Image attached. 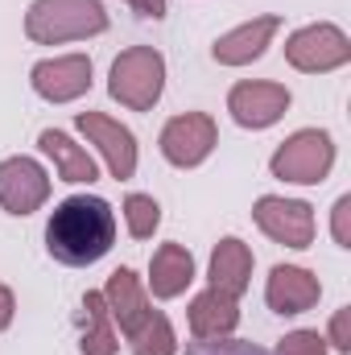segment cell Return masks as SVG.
<instances>
[{"label":"cell","mask_w":351,"mask_h":355,"mask_svg":"<svg viewBox=\"0 0 351 355\" xmlns=\"http://www.w3.org/2000/svg\"><path fill=\"white\" fill-rule=\"evenodd\" d=\"M252 281V248L236 236L219 240L215 252H211V289L228 293V297H240Z\"/></svg>","instance_id":"2e32d148"},{"label":"cell","mask_w":351,"mask_h":355,"mask_svg":"<svg viewBox=\"0 0 351 355\" xmlns=\"http://www.w3.org/2000/svg\"><path fill=\"white\" fill-rule=\"evenodd\" d=\"M124 219H128V236L132 240H149L157 232V223H162V207L149 194H128L124 198Z\"/></svg>","instance_id":"ffe728a7"},{"label":"cell","mask_w":351,"mask_h":355,"mask_svg":"<svg viewBox=\"0 0 351 355\" xmlns=\"http://www.w3.org/2000/svg\"><path fill=\"white\" fill-rule=\"evenodd\" d=\"M12 310H17V302H12V289H8V285H0V331L12 322Z\"/></svg>","instance_id":"484cf974"},{"label":"cell","mask_w":351,"mask_h":355,"mask_svg":"<svg viewBox=\"0 0 351 355\" xmlns=\"http://www.w3.org/2000/svg\"><path fill=\"white\" fill-rule=\"evenodd\" d=\"M186 318H190L194 339H223V335H232L240 327V306H236V297H228L219 289H207V293H198L190 302Z\"/></svg>","instance_id":"9a60e30c"},{"label":"cell","mask_w":351,"mask_h":355,"mask_svg":"<svg viewBox=\"0 0 351 355\" xmlns=\"http://www.w3.org/2000/svg\"><path fill=\"white\" fill-rule=\"evenodd\" d=\"M285 62L306 75H327L351 62V42L339 25H306L289 33L285 42Z\"/></svg>","instance_id":"8992f818"},{"label":"cell","mask_w":351,"mask_h":355,"mask_svg":"<svg viewBox=\"0 0 351 355\" xmlns=\"http://www.w3.org/2000/svg\"><path fill=\"white\" fill-rule=\"evenodd\" d=\"M103 302H108V314L112 322L120 327V335L128 339L132 355H174L178 352V339H174V327L162 310L149 306L141 281L132 268H116L103 285Z\"/></svg>","instance_id":"7a4b0ae2"},{"label":"cell","mask_w":351,"mask_h":355,"mask_svg":"<svg viewBox=\"0 0 351 355\" xmlns=\"http://www.w3.org/2000/svg\"><path fill=\"white\" fill-rule=\"evenodd\" d=\"M281 29V17H257V21H244L240 29H232V33H223L215 46H211V58L219 62V67H248V62H257L264 50H268V42H273V33Z\"/></svg>","instance_id":"5bb4252c"},{"label":"cell","mask_w":351,"mask_h":355,"mask_svg":"<svg viewBox=\"0 0 351 355\" xmlns=\"http://www.w3.org/2000/svg\"><path fill=\"white\" fill-rule=\"evenodd\" d=\"M215 141H219L215 120L207 112H186V116H174L162 128V157L178 170H194L211 157Z\"/></svg>","instance_id":"52a82bcc"},{"label":"cell","mask_w":351,"mask_h":355,"mask_svg":"<svg viewBox=\"0 0 351 355\" xmlns=\"http://www.w3.org/2000/svg\"><path fill=\"white\" fill-rule=\"evenodd\" d=\"M116 244V211L99 194H71L54 207L46 223V248L58 265L87 268Z\"/></svg>","instance_id":"6da1fadb"},{"label":"cell","mask_w":351,"mask_h":355,"mask_svg":"<svg viewBox=\"0 0 351 355\" xmlns=\"http://www.w3.org/2000/svg\"><path fill=\"white\" fill-rule=\"evenodd\" d=\"M186 355H268L264 347H257V343H244V339H194L190 347H186Z\"/></svg>","instance_id":"44dd1931"},{"label":"cell","mask_w":351,"mask_h":355,"mask_svg":"<svg viewBox=\"0 0 351 355\" xmlns=\"http://www.w3.org/2000/svg\"><path fill=\"white\" fill-rule=\"evenodd\" d=\"M108 91L116 103L132 107V112H149L162 91H166V58L153 46H132L112 62L108 75Z\"/></svg>","instance_id":"277c9868"},{"label":"cell","mask_w":351,"mask_h":355,"mask_svg":"<svg viewBox=\"0 0 351 355\" xmlns=\"http://www.w3.org/2000/svg\"><path fill=\"white\" fill-rule=\"evenodd\" d=\"M228 112L240 128H268L289 112V91L281 83H236L228 95Z\"/></svg>","instance_id":"7c38bea8"},{"label":"cell","mask_w":351,"mask_h":355,"mask_svg":"<svg viewBox=\"0 0 351 355\" xmlns=\"http://www.w3.org/2000/svg\"><path fill=\"white\" fill-rule=\"evenodd\" d=\"M331 347L335 352H351V306L335 310V318H331Z\"/></svg>","instance_id":"cb8c5ba5"},{"label":"cell","mask_w":351,"mask_h":355,"mask_svg":"<svg viewBox=\"0 0 351 355\" xmlns=\"http://www.w3.org/2000/svg\"><path fill=\"white\" fill-rule=\"evenodd\" d=\"M264 297H268V310H273V314H306L310 306H318L323 285H318V277H314L310 268L277 265L268 272Z\"/></svg>","instance_id":"4fadbf2b"},{"label":"cell","mask_w":351,"mask_h":355,"mask_svg":"<svg viewBox=\"0 0 351 355\" xmlns=\"http://www.w3.org/2000/svg\"><path fill=\"white\" fill-rule=\"evenodd\" d=\"M194 281V257L182 244H162L149 261V289L153 297H178Z\"/></svg>","instance_id":"e0dca14e"},{"label":"cell","mask_w":351,"mask_h":355,"mask_svg":"<svg viewBox=\"0 0 351 355\" xmlns=\"http://www.w3.org/2000/svg\"><path fill=\"white\" fill-rule=\"evenodd\" d=\"M108 29V12L99 0H33L25 12V33L37 46L79 42Z\"/></svg>","instance_id":"3957f363"},{"label":"cell","mask_w":351,"mask_h":355,"mask_svg":"<svg viewBox=\"0 0 351 355\" xmlns=\"http://www.w3.org/2000/svg\"><path fill=\"white\" fill-rule=\"evenodd\" d=\"M33 91L50 103H71L91 91V58L87 54H62V58H46L33 67L29 75Z\"/></svg>","instance_id":"8fae6325"},{"label":"cell","mask_w":351,"mask_h":355,"mask_svg":"<svg viewBox=\"0 0 351 355\" xmlns=\"http://www.w3.org/2000/svg\"><path fill=\"white\" fill-rule=\"evenodd\" d=\"M124 4H132L141 17H153V21H162V17H166V0H124Z\"/></svg>","instance_id":"d4e9b609"},{"label":"cell","mask_w":351,"mask_h":355,"mask_svg":"<svg viewBox=\"0 0 351 355\" xmlns=\"http://www.w3.org/2000/svg\"><path fill=\"white\" fill-rule=\"evenodd\" d=\"M75 124H79V132L87 137L91 145H99V153H103L112 178L128 182V178L137 174V137L124 124H116V120H108L99 112H79Z\"/></svg>","instance_id":"30bf717a"},{"label":"cell","mask_w":351,"mask_h":355,"mask_svg":"<svg viewBox=\"0 0 351 355\" xmlns=\"http://www.w3.org/2000/svg\"><path fill=\"white\" fill-rule=\"evenodd\" d=\"M277 355H327V339L318 331H293L277 343Z\"/></svg>","instance_id":"7402d4cb"},{"label":"cell","mask_w":351,"mask_h":355,"mask_svg":"<svg viewBox=\"0 0 351 355\" xmlns=\"http://www.w3.org/2000/svg\"><path fill=\"white\" fill-rule=\"evenodd\" d=\"M252 219L268 240H277L285 248H310V240H314V207L302 198L264 194L252 207Z\"/></svg>","instance_id":"ba28073f"},{"label":"cell","mask_w":351,"mask_h":355,"mask_svg":"<svg viewBox=\"0 0 351 355\" xmlns=\"http://www.w3.org/2000/svg\"><path fill=\"white\" fill-rule=\"evenodd\" d=\"M331 166H335V141H331V132H323V128H302V132H293L289 141H281V149H277L273 162H268L273 178L298 182V186L323 182V178L331 174Z\"/></svg>","instance_id":"5b68a950"},{"label":"cell","mask_w":351,"mask_h":355,"mask_svg":"<svg viewBox=\"0 0 351 355\" xmlns=\"http://www.w3.org/2000/svg\"><path fill=\"white\" fill-rule=\"evenodd\" d=\"M37 145H42V153H50L54 157V166H58V178L62 182H95L99 178V166H95V157H91L87 149H79L67 132H58V128H46L42 137H37Z\"/></svg>","instance_id":"ac0fdd59"},{"label":"cell","mask_w":351,"mask_h":355,"mask_svg":"<svg viewBox=\"0 0 351 355\" xmlns=\"http://www.w3.org/2000/svg\"><path fill=\"white\" fill-rule=\"evenodd\" d=\"M50 198V174L33 157L0 162V207L8 215H33Z\"/></svg>","instance_id":"9c48e42d"},{"label":"cell","mask_w":351,"mask_h":355,"mask_svg":"<svg viewBox=\"0 0 351 355\" xmlns=\"http://www.w3.org/2000/svg\"><path fill=\"white\" fill-rule=\"evenodd\" d=\"M331 232H335V244H339V248H351V194H343V198L335 202Z\"/></svg>","instance_id":"603a6c76"},{"label":"cell","mask_w":351,"mask_h":355,"mask_svg":"<svg viewBox=\"0 0 351 355\" xmlns=\"http://www.w3.org/2000/svg\"><path fill=\"white\" fill-rule=\"evenodd\" d=\"M83 339H79V352L83 355H116L120 352V339L112 331V314H108V302L103 293H87L83 297Z\"/></svg>","instance_id":"d6986e66"}]
</instances>
